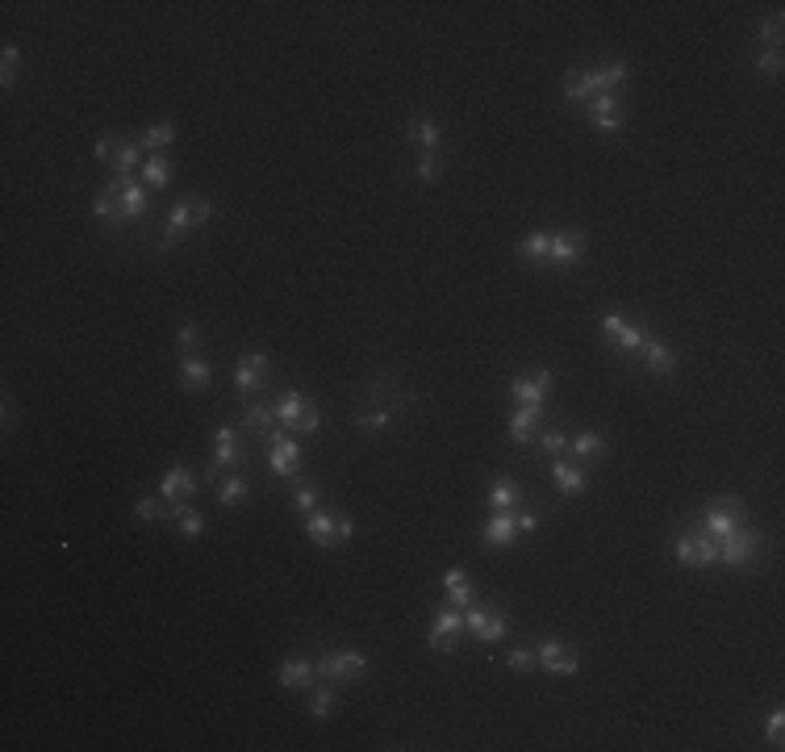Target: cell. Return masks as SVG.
Segmentation results:
<instances>
[{
  "mask_svg": "<svg viewBox=\"0 0 785 752\" xmlns=\"http://www.w3.org/2000/svg\"><path fill=\"white\" fill-rule=\"evenodd\" d=\"M673 556H676V564H685V569H711V564H719V539L706 535V527L676 531L673 535Z\"/></svg>",
  "mask_w": 785,
  "mask_h": 752,
  "instance_id": "obj_1",
  "label": "cell"
},
{
  "mask_svg": "<svg viewBox=\"0 0 785 752\" xmlns=\"http://www.w3.org/2000/svg\"><path fill=\"white\" fill-rule=\"evenodd\" d=\"M314 669H318V678H327V681H360L368 673V656L351 652V648H335V652L318 656Z\"/></svg>",
  "mask_w": 785,
  "mask_h": 752,
  "instance_id": "obj_2",
  "label": "cell"
},
{
  "mask_svg": "<svg viewBox=\"0 0 785 752\" xmlns=\"http://www.w3.org/2000/svg\"><path fill=\"white\" fill-rule=\"evenodd\" d=\"M222 468L226 473H242L247 468V448H242V435L234 431V426H214V468H209V477H218Z\"/></svg>",
  "mask_w": 785,
  "mask_h": 752,
  "instance_id": "obj_3",
  "label": "cell"
},
{
  "mask_svg": "<svg viewBox=\"0 0 785 752\" xmlns=\"http://www.w3.org/2000/svg\"><path fill=\"white\" fill-rule=\"evenodd\" d=\"M702 527L714 539H727L731 531H739L744 527V498H714L702 514Z\"/></svg>",
  "mask_w": 785,
  "mask_h": 752,
  "instance_id": "obj_4",
  "label": "cell"
},
{
  "mask_svg": "<svg viewBox=\"0 0 785 752\" xmlns=\"http://www.w3.org/2000/svg\"><path fill=\"white\" fill-rule=\"evenodd\" d=\"M756 556H761V531H752V527H739L727 539H719V560L727 569H744Z\"/></svg>",
  "mask_w": 785,
  "mask_h": 752,
  "instance_id": "obj_5",
  "label": "cell"
},
{
  "mask_svg": "<svg viewBox=\"0 0 785 752\" xmlns=\"http://www.w3.org/2000/svg\"><path fill=\"white\" fill-rule=\"evenodd\" d=\"M267 464H272V473H280V477L301 473V443H297L284 426L267 435Z\"/></svg>",
  "mask_w": 785,
  "mask_h": 752,
  "instance_id": "obj_6",
  "label": "cell"
},
{
  "mask_svg": "<svg viewBox=\"0 0 785 752\" xmlns=\"http://www.w3.org/2000/svg\"><path fill=\"white\" fill-rule=\"evenodd\" d=\"M552 385H556L552 368H531V372L514 376L510 393H514V401H519V406H544V401L552 398Z\"/></svg>",
  "mask_w": 785,
  "mask_h": 752,
  "instance_id": "obj_7",
  "label": "cell"
},
{
  "mask_svg": "<svg viewBox=\"0 0 785 752\" xmlns=\"http://www.w3.org/2000/svg\"><path fill=\"white\" fill-rule=\"evenodd\" d=\"M464 627L476 635V643H502L506 640V631H510V623H506L502 610H484V607L472 602V607L464 610Z\"/></svg>",
  "mask_w": 785,
  "mask_h": 752,
  "instance_id": "obj_8",
  "label": "cell"
},
{
  "mask_svg": "<svg viewBox=\"0 0 785 752\" xmlns=\"http://www.w3.org/2000/svg\"><path fill=\"white\" fill-rule=\"evenodd\" d=\"M535 665H544L547 673H556V678H572V673L580 669V656H577V648L564 643V640H539Z\"/></svg>",
  "mask_w": 785,
  "mask_h": 752,
  "instance_id": "obj_9",
  "label": "cell"
},
{
  "mask_svg": "<svg viewBox=\"0 0 785 752\" xmlns=\"http://www.w3.org/2000/svg\"><path fill=\"white\" fill-rule=\"evenodd\" d=\"M267 355L264 352H247L239 360V364H234V393H239V398H251L255 389H264L267 385Z\"/></svg>",
  "mask_w": 785,
  "mask_h": 752,
  "instance_id": "obj_10",
  "label": "cell"
},
{
  "mask_svg": "<svg viewBox=\"0 0 785 752\" xmlns=\"http://www.w3.org/2000/svg\"><path fill=\"white\" fill-rule=\"evenodd\" d=\"M196 489H201V481L193 477V468H188V464H171L168 473L159 477V498L168 502V506H171V502H188Z\"/></svg>",
  "mask_w": 785,
  "mask_h": 752,
  "instance_id": "obj_11",
  "label": "cell"
},
{
  "mask_svg": "<svg viewBox=\"0 0 785 752\" xmlns=\"http://www.w3.org/2000/svg\"><path fill=\"white\" fill-rule=\"evenodd\" d=\"M459 627H464V615H459L456 607H443L435 610V619H431V631H426V643L435 648V652H448L451 643H456V635H459Z\"/></svg>",
  "mask_w": 785,
  "mask_h": 752,
  "instance_id": "obj_12",
  "label": "cell"
},
{
  "mask_svg": "<svg viewBox=\"0 0 785 752\" xmlns=\"http://www.w3.org/2000/svg\"><path fill=\"white\" fill-rule=\"evenodd\" d=\"M602 330L610 335V339H615L618 352H631V355H640V352H643V339H648V335H643L635 322H627L623 314H606V318H602Z\"/></svg>",
  "mask_w": 785,
  "mask_h": 752,
  "instance_id": "obj_13",
  "label": "cell"
},
{
  "mask_svg": "<svg viewBox=\"0 0 785 752\" xmlns=\"http://www.w3.org/2000/svg\"><path fill=\"white\" fill-rule=\"evenodd\" d=\"M318 678L314 660H305V656H289V660H280L276 669V681L284 686V690H310Z\"/></svg>",
  "mask_w": 785,
  "mask_h": 752,
  "instance_id": "obj_14",
  "label": "cell"
},
{
  "mask_svg": "<svg viewBox=\"0 0 785 752\" xmlns=\"http://www.w3.org/2000/svg\"><path fill=\"white\" fill-rule=\"evenodd\" d=\"M481 535H484V544L489 547H510L514 544V535H519V514H514V510H493Z\"/></svg>",
  "mask_w": 785,
  "mask_h": 752,
  "instance_id": "obj_15",
  "label": "cell"
},
{
  "mask_svg": "<svg viewBox=\"0 0 785 752\" xmlns=\"http://www.w3.org/2000/svg\"><path fill=\"white\" fill-rule=\"evenodd\" d=\"M585 247H589V243H585V234H580V231H556V234H552V251H547V264H560V267H564V264H577L580 255H585Z\"/></svg>",
  "mask_w": 785,
  "mask_h": 752,
  "instance_id": "obj_16",
  "label": "cell"
},
{
  "mask_svg": "<svg viewBox=\"0 0 785 752\" xmlns=\"http://www.w3.org/2000/svg\"><path fill=\"white\" fill-rule=\"evenodd\" d=\"M118 193H121V180L113 176L105 188L97 193V201H92V218L105 222L109 231H118V226H126V218H121V205H118Z\"/></svg>",
  "mask_w": 785,
  "mask_h": 752,
  "instance_id": "obj_17",
  "label": "cell"
},
{
  "mask_svg": "<svg viewBox=\"0 0 785 752\" xmlns=\"http://www.w3.org/2000/svg\"><path fill=\"white\" fill-rule=\"evenodd\" d=\"M643 368H648V372H656V376H673L676 372V352L673 347H668L665 339H656V335H648V339H643Z\"/></svg>",
  "mask_w": 785,
  "mask_h": 752,
  "instance_id": "obj_18",
  "label": "cell"
},
{
  "mask_svg": "<svg viewBox=\"0 0 785 752\" xmlns=\"http://www.w3.org/2000/svg\"><path fill=\"white\" fill-rule=\"evenodd\" d=\"M305 535H310V544H318V547H338V514H330V510L305 514Z\"/></svg>",
  "mask_w": 785,
  "mask_h": 752,
  "instance_id": "obj_19",
  "label": "cell"
},
{
  "mask_svg": "<svg viewBox=\"0 0 785 752\" xmlns=\"http://www.w3.org/2000/svg\"><path fill=\"white\" fill-rule=\"evenodd\" d=\"M184 231H193V197H184V201H176V205L168 209V226L159 234V251H168Z\"/></svg>",
  "mask_w": 785,
  "mask_h": 752,
  "instance_id": "obj_20",
  "label": "cell"
},
{
  "mask_svg": "<svg viewBox=\"0 0 785 752\" xmlns=\"http://www.w3.org/2000/svg\"><path fill=\"white\" fill-rule=\"evenodd\" d=\"M143 143H138V138H121L118 143V151H113V176H118V180H134V171H143Z\"/></svg>",
  "mask_w": 785,
  "mask_h": 752,
  "instance_id": "obj_21",
  "label": "cell"
},
{
  "mask_svg": "<svg viewBox=\"0 0 785 752\" xmlns=\"http://www.w3.org/2000/svg\"><path fill=\"white\" fill-rule=\"evenodd\" d=\"M272 410H276V426H284V431H297L301 414L310 410V398H305V393H297V389H284V393L272 401Z\"/></svg>",
  "mask_w": 785,
  "mask_h": 752,
  "instance_id": "obj_22",
  "label": "cell"
},
{
  "mask_svg": "<svg viewBox=\"0 0 785 752\" xmlns=\"http://www.w3.org/2000/svg\"><path fill=\"white\" fill-rule=\"evenodd\" d=\"M552 481H556V489L564 494V498H577V494H585V485H589V477H585V468L572 460H552Z\"/></svg>",
  "mask_w": 785,
  "mask_h": 752,
  "instance_id": "obj_23",
  "label": "cell"
},
{
  "mask_svg": "<svg viewBox=\"0 0 785 752\" xmlns=\"http://www.w3.org/2000/svg\"><path fill=\"white\" fill-rule=\"evenodd\" d=\"M146 184L138 180H121V193H118V205H121V218L126 222H143L146 218Z\"/></svg>",
  "mask_w": 785,
  "mask_h": 752,
  "instance_id": "obj_24",
  "label": "cell"
},
{
  "mask_svg": "<svg viewBox=\"0 0 785 752\" xmlns=\"http://www.w3.org/2000/svg\"><path fill=\"white\" fill-rule=\"evenodd\" d=\"M168 519H171V527H176L180 535H188V539H201V535H205V514L193 510L188 502H171Z\"/></svg>",
  "mask_w": 785,
  "mask_h": 752,
  "instance_id": "obj_25",
  "label": "cell"
},
{
  "mask_svg": "<svg viewBox=\"0 0 785 752\" xmlns=\"http://www.w3.org/2000/svg\"><path fill=\"white\" fill-rule=\"evenodd\" d=\"M209 380H214V368L196 355H180V389L184 393H205Z\"/></svg>",
  "mask_w": 785,
  "mask_h": 752,
  "instance_id": "obj_26",
  "label": "cell"
},
{
  "mask_svg": "<svg viewBox=\"0 0 785 752\" xmlns=\"http://www.w3.org/2000/svg\"><path fill=\"white\" fill-rule=\"evenodd\" d=\"M568 451L577 456V464H589V460H602L610 448H606L602 431H577V435L568 439Z\"/></svg>",
  "mask_w": 785,
  "mask_h": 752,
  "instance_id": "obj_27",
  "label": "cell"
},
{
  "mask_svg": "<svg viewBox=\"0 0 785 752\" xmlns=\"http://www.w3.org/2000/svg\"><path fill=\"white\" fill-rule=\"evenodd\" d=\"M539 418H544V406H519L514 418H510V439H514V443H535Z\"/></svg>",
  "mask_w": 785,
  "mask_h": 752,
  "instance_id": "obj_28",
  "label": "cell"
},
{
  "mask_svg": "<svg viewBox=\"0 0 785 752\" xmlns=\"http://www.w3.org/2000/svg\"><path fill=\"white\" fill-rule=\"evenodd\" d=\"M272 426H276V410L272 406H264V401H247L242 406V431L247 435H272Z\"/></svg>",
  "mask_w": 785,
  "mask_h": 752,
  "instance_id": "obj_29",
  "label": "cell"
},
{
  "mask_svg": "<svg viewBox=\"0 0 785 752\" xmlns=\"http://www.w3.org/2000/svg\"><path fill=\"white\" fill-rule=\"evenodd\" d=\"M627 75H631L627 63H610V67H593V72H585V84H589V92L597 97V92H615Z\"/></svg>",
  "mask_w": 785,
  "mask_h": 752,
  "instance_id": "obj_30",
  "label": "cell"
},
{
  "mask_svg": "<svg viewBox=\"0 0 785 752\" xmlns=\"http://www.w3.org/2000/svg\"><path fill=\"white\" fill-rule=\"evenodd\" d=\"M406 134H410V143L418 146L423 155H435V146L443 143V134H439V122H431V118H410Z\"/></svg>",
  "mask_w": 785,
  "mask_h": 752,
  "instance_id": "obj_31",
  "label": "cell"
},
{
  "mask_svg": "<svg viewBox=\"0 0 785 752\" xmlns=\"http://www.w3.org/2000/svg\"><path fill=\"white\" fill-rule=\"evenodd\" d=\"M519 259H531V264H539V267H547V251H552V234L547 231H531V234H522L519 239Z\"/></svg>",
  "mask_w": 785,
  "mask_h": 752,
  "instance_id": "obj_32",
  "label": "cell"
},
{
  "mask_svg": "<svg viewBox=\"0 0 785 752\" xmlns=\"http://www.w3.org/2000/svg\"><path fill=\"white\" fill-rule=\"evenodd\" d=\"M247 498H251V481H247L242 473H226V481L218 485V502H222V506L234 510V506H242Z\"/></svg>",
  "mask_w": 785,
  "mask_h": 752,
  "instance_id": "obj_33",
  "label": "cell"
},
{
  "mask_svg": "<svg viewBox=\"0 0 785 752\" xmlns=\"http://www.w3.org/2000/svg\"><path fill=\"white\" fill-rule=\"evenodd\" d=\"M138 143L151 146L155 155H163L171 143H176V122H151L143 134H138Z\"/></svg>",
  "mask_w": 785,
  "mask_h": 752,
  "instance_id": "obj_34",
  "label": "cell"
},
{
  "mask_svg": "<svg viewBox=\"0 0 785 752\" xmlns=\"http://www.w3.org/2000/svg\"><path fill=\"white\" fill-rule=\"evenodd\" d=\"M484 502H489V510H519L522 494L514 481H493L489 485V494H484Z\"/></svg>",
  "mask_w": 785,
  "mask_h": 752,
  "instance_id": "obj_35",
  "label": "cell"
},
{
  "mask_svg": "<svg viewBox=\"0 0 785 752\" xmlns=\"http://www.w3.org/2000/svg\"><path fill=\"white\" fill-rule=\"evenodd\" d=\"M143 184L146 188H168L171 184V163H168V155H151L143 163Z\"/></svg>",
  "mask_w": 785,
  "mask_h": 752,
  "instance_id": "obj_36",
  "label": "cell"
},
{
  "mask_svg": "<svg viewBox=\"0 0 785 752\" xmlns=\"http://www.w3.org/2000/svg\"><path fill=\"white\" fill-rule=\"evenodd\" d=\"M355 426H363V431H385V426H393V406H368V410H355Z\"/></svg>",
  "mask_w": 785,
  "mask_h": 752,
  "instance_id": "obj_37",
  "label": "cell"
},
{
  "mask_svg": "<svg viewBox=\"0 0 785 752\" xmlns=\"http://www.w3.org/2000/svg\"><path fill=\"white\" fill-rule=\"evenodd\" d=\"M564 97L572 101V105H589V84H585V72L580 67H572V72H564Z\"/></svg>",
  "mask_w": 785,
  "mask_h": 752,
  "instance_id": "obj_38",
  "label": "cell"
},
{
  "mask_svg": "<svg viewBox=\"0 0 785 752\" xmlns=\"http://www.w3.org/2000/svg\"><path fill=\"white\" fill-rule=\"evenodd\" d=\"M134 514L143 522H155V519H168V502L159 498V494H143V498L134 502Z\"/></svg>",
  "mask_w": 785,
  "mask_h": 752,
  "instance_id": "obj_39",
  "label": "cell"
},
{
  "mask_svg": "<svg viewBox=\"0 0 785 752\" xmlns=\"http://www.w3.org/2000/svg\"><path fill=\"white\" fill-rule=\"evenodd\" d=\"M535 448L544 451V456H552V460H560L568 451V435L564 431H539V435H535Z\"/></svg>",
  "mask_w": 785,
  "mask_h": 752,
  "instance_id": "obj_40",
  "label": "cell"
},
{
  "mask_svg": "<svg viewBox=\"0 0 785 752\" xmlns=\"http://www.w3.org/2000/svg\"><path fill=\"white\" fill-rule=\"evenodd\" d=\"M17 72H22V50L13 47V42H4V50H0V84L9 88L17 80Z\"/></svg>",
  "mask_w": 785,
  "mask_h": 752,
  "instance_id": "obj_41",
  "label": "cell"
},
{
  "mask_svg": "<svg viewBox=\"0 0 785 752\" xmlns=\"http://www.w3.org/2000/svg\"><path fill=\"white\" fill-rule=\"evenodd\" d=\"M752 67H756L764 80H777V75L785 72V59H781V50H761V55L752 59Z\"/></svg>",
  "mask_w": 785,
  "mask_h": 752,
  "instance_id": "obj_42",
  "label": "cell"
},
{
  "mask_svg": "<svg viewBox=\"0 0 785 752\" xmlns=\"http://www.w3.org/2000/svg\"><path fill=\"white\" fill-rule=\"evenodd\" d=\"M756 38H761L769 50H781V13H773V17H764L761 25H756Z\"/></svg>",
  "mask_w": 785,
  "mask_h": 752,
  "instance_id": "obj_43",
  "label": "cell"
},
{
  "mask_svg": "<svg viewBox=\"0 0 785 752\" xmlns=\"http://www.w3.org/2000/svg\"><path fill=\"white\" fill-rule=\"evenodd\" d=\"M310 715H314V719H330V715H335V690H330V686H318V690H314Z\"/></svg>",
  "mask_w": 785,
  "mask_h": 752,
  "instance_id": "obj_44",
  "label": "cell"
},
{
  "mask_svg": "<svg viewBox=\"0 0 785 752\" xmlns=\"http://www.w3.org/2000/svg\"><path fill=\"white\" fill-rule=\"evenodd\" d=\"M414 176L423 184H439L443 180V163H439L435 155H418V168H414Z\"/></svg>",
  "mask_w": 785,
  "mask_h": 752,
  "instance_id": "obj_45",
  "label": "cell"
},
{
  "mask_svg": "<svg viewBox=\"0 0 785 752\" xmlns=\"http://www.w3.org/2000/svg\"><path fill=\"white\" fill-rule=\"evenodd\" d=\"M176 347H180V355H196V347H201V330H196V322H184L180 335H176Z\"/></svg>",
  "mask_w": 785,
  "mask_h": 752,
  "instance_id": "obj_46",
  "label": "cell"
},
{
  "mask_svg": "<svg viewBox=\"0 0 785 752\" xmlns=\"http://www.w3.org/2000/svg\"><path fill=\"white\" fill-rule=\"evenodd\" d=\"M506 669H514V673H531V669H535V652H531V648H510V652H506Z\"/></svg>",
  "mask_w": 785,
  "mask_h": 752,
  "instance_id": "obj_47",
  "label": "cell"
},
{
  "mask_svg": "<svg viewBox=\"0 0 785 752\" xmlns=\"http://www.w3.org/2000/svg\"><path fill=\"white\" fill-rule=\"evenodd\" d=\"M472 602H476V594H472V585H468V581H459V585H451V590H448V607L468 610Z\"/></svg>",
  "mask_w": 785,
  "mask_h": 752,
  "instance_id": "obj_48",
  "label": "cell"
},
{
  "mask_svg": "<svg viewBox=\"0 0 785 752\" xmlns=\"http://www.w3.org/2000/svg\"><path fill=\"white\" fill-rule=\"evenodd\" d=\"M781 731H785V711H781V706H773V715H769V728H764V740L773 744V748H781Z\"/></svg>",
  "mask_w": 785,
  "mask_h": 752,
  "instance_id": "obj_49",
  "label": "cell"
},
{
  "mask_svg": "<svg viewBox=\"0 0 785 752\" xmlns=\"http://www.w3.org/2000/svg\"><path fill=\"white\" fill-rule=\"evenodd\" d=\"M318 426H322V410H318V401H310V410L301 414V423H297V431H292V435H314Z\"/></svg>",
  "mask_w": 785,
  "mask_h": 752,
  "instance_id": "obj_50",
  "label": "cell"
},
{
  "mask_svg": "<svg viewBox=\"0 0 785 752\" xmlns=\"http://www.w3.org/2000/svg\"><path fill=\"white\" fill-rule=\"evenodd\" d=\"M118 134H97V143H92V155L105 159V163H113V151H118Z\"/></svg>",
  "mask_w": 785,
  "mask_h": 752,
  "instance_id": "obj_51",
  "label": "cell"
},
{
  "mask_svg": "<svg viewBox=\"0 0 785 752\" xmlns=\"http://www.w3.org/2000/svg\"><path fill=\"white\" fill-rule=\"evenodd\" d=\"M292 506L301 510V514H314V510H318V489L314 485H301V489H297V498H292Z\"/></svg>",
  "mask_w": 785,
  "mask_h": 752,
  "instance_id": "obj_52",
  "label": "cell"
},
{
  "mask_svg": "<svg viewBox=\"0 0 785 752\" xmlns=\"http://www.w3.org/2000/svg\"><path fill=\"white\" fill-rule=\"evenodd\" d=\"M351 535H355V522H351L347 514H338V544H347Z\"/></svg>",
  "mask_w": 785,
  "mask_h": 752,
  "instance_id": "obj_53",
  "label": "cell"
},
{
  "mask_svg": "<svg viewBox=\"0 0 785 752\" xmlns=\"http://www.w3.org/2000/svg\"><path fill=\"white\" fill-rule=\"evenodd\" d=\"M519 531H539V514H531V510H527V514H519Z\"/></svg>",
  "mask_w": 785,
  "mask_h": 752,
  "instance_id": "obj_54",
  "label": "cell"
},
{
  "mask_svg": "<svg viewBox=\"0 0 785 752\" xmlns=\"http://www.w3.org/2000/svg\"><path fill=\"white\" fill-rule=\"evenodd\" d=\"M459 581H468V573H464V569H448V573H443V590H451V585H459Z\"/></svg>",
  "mask_w": 785,
  "mask_h": 752,
  "instance_id": "obj_55",
  "label": "cell"
}]
</instances>
